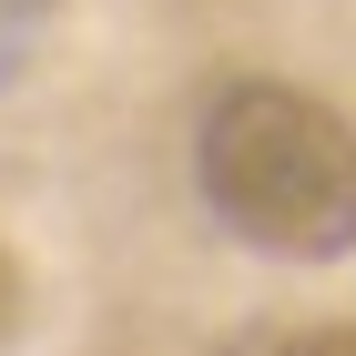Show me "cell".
Here are the masks:
<instances>
[{
  "mask_svg": "<svg viewBox=\"0 0 356 356\" xmlns=\"http://www.w3.org/2000/svg\"><path fill=\"white\" fill-rule=\"evenodd\" d=\"M193 193L234 245L336 265L356 254V122L305 82L234 72L193 112Z\"/></svg>",
  "mask_w": 356,
  "mask_h": 356,
  "instance_id": "cell-1",
  "label": "cell"
},
{
  "mask_svg": "<svg viewBox=\"0 0 356 356\" xmlns=\"http://www.w3.org/2000/svg\"><path fill=\"white\" fill-rule=\"evenodd\" d=\"M224 356H356V316H305V326H234Z\"/></svg>",
  "mask_w": 356,
  "mask_h": 356,
  "instance_id": "cell-2",
  "label": "cell"
},
{
  "mask_svg": "<svg viewBox=\"0 0 356 356\" xmlns=\"http://www.w3.org/2000/svg\"><path fill=\"white\" fill-rule=\"evenodd\" d=\"M21 305H31V285H21V254H10V245H0V336H10V326H21Z\"/></svg>",
  "mask_w": 356,
  "mask_h": 356,
  "instance_id": "cell-3",
  "label": "cell"
}]
</instances>
